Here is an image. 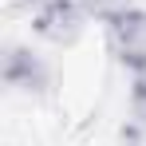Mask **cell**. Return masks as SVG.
Masks as SVG:
<instances>
[{"instance_id":"obj_6","label":"cell","mask_w":146,"mask_h":146,"mask_svg":"<svg viewBox=\"0 0 146 146\" xmlns=\"http://www.w3.org/2000/svg\"><path fill=\"white\" fill-rule=\"evenodd\" d=\"M130 115L146 122V83H134L130 87Z\"/></svg>"},{"instance_id":"obj_4","label":"cell","mask_w":146,"mask_h":146,"mask_svg":"<svg viewBox=\"0 0 146 146\" xmlns=\"http://www.w3.org/2000/svg\"><path fill=\"white\" fill-rule=\"evenodd\" d=\"M83 8H87L91 16H99V20H111V16H119V12L134 8V4H130V0H83Z\"/></svg>"},{"instance_id":"obj_5","label":"cell","mask_w":146,"mask_h":146,"mask_svg":"<svg viewBox=\"0 0 146 146\" xmlns=\"http://www.w3.org/2000/svg\"><path fill=\"white\" fill-rule=\"evenodd\" d=\"M119 146H146V122L142 119H130L119 130Z\"/></svg>"},{"instance_id":"obj_7","label":"cell","mask_w":146,"mask_h":146,"mask_svg":"<svg viewBox=\"0 0 146 146\" xmlns=\"http://www.w3.org/2000/svg\"><path fill=\"white\" fill-rule=\"evenodd\" d=\"M16 4H24V8H32V12H36V8H40L44 0H16Z\"/></svg>"},{"instance_id":"obj_3","label":"cell","mask_w":146,"mask_h":146,"mask_svg":"<svg viewBox=\"0 0 146 146\" xmlns=\"http://www.w3.org/2000/svg\"><path fill=\"white\" fill-rule=\"evenodd\" d=\"M107 24V40H111V51L122 59V67L130 59L146 55V8H126L119 16L103 20Z\"/></svg>"},{"instance_id":"obj_1","label":"cell","mask_w":146,"mask_h":146,"mask_svg":"<svg viewBox=\"0 0 146 146\" xmlns=\"http://www.w3.org/2000/svg\"><path fill=\"white\" fill-rule=\"evenodd\" d=\"M83 12H87L83 0H44L32 12V28L51 44H71L83 28Z\"/></svg>"},{"instance_id":"obj_2","label":"cell","mask_w":146,"mask_h":146,"mask_svg":"<svg viewBox=\"0 0 146 146\" xmlns=\"http://www.w3.org/2000/svg\"><path fill=\"white\" fill-rule=\"evenodd\" d=\"M4 87H12V91H20V95H48L51 71H48V63L32 48L12 44V48L4 51Z\"/></svg>"}]
</instances>
